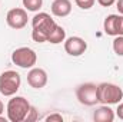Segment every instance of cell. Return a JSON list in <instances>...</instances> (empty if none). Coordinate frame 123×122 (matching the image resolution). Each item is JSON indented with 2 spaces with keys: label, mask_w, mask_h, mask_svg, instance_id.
<instances>
[{
  "label": "cell",
  "mask_w": 123,
  "mask_h": 122,
  "mask_svg": "<svg viewBox=\"0 0 123 122\" xmlns=\"http://www.w3.org/2000/svg\"><path fill=\"white\" fill-rule=\"evenodd\" d=\"M116 115L119 116V119L123 121V102L122 103H117V109H116Z\"/></svg>",
  "instance_id": "obj_20"
},
{
  "label": "cell",
  "mask_w": 123,
  "mask_h": 122,
  "mask_svg": "<svg viewBox=\"0 0 123 122\" xmlns=\"http://www.w3.org/2000/svg\"><path fill=\"white\" fill-rule=\"evenodd\" d=\"M56 22L52 19V16L49 13L40 12L37 14H34V17L31 19V37L34 42L37 43H44L49 39V34L52 33V30L56 27Z\"/></svg>",
  "instance_id": "obj_1"
},
{
  "label": "cell",
  "mask_w": 123,
  "mask_h": 122,
  "mask_svg": "<svg viewBox=\"0 0 123 122\" xmlns=\"http://www.w3.org/2000/svg\"><path fill=\"white\" fill-rule=\"evenodd\" d=\"M37 119V112H36V109L31 106L30 108V111H29V114H27V116H26V119L25 121H27V122H31V121H36Z\"/></svg>",
  "instance_id": "obj_18"
},
{
  "label": "cell",
  "mask_w": 123,
  "mask_h": 122,
  "mask_svg": "<svg viewBox=\"0 0 123 122\" xmlns=\"http://www.w3.org/2000/svg\"><path fill=\"white\" fill-rule=\"evenodd\" d=\"M27 12L25 9H20V7H14V9H10L6 14V22L7 25L12 27V29H16V30H20L23 29L26 25H27Z\"/></svg>",
  "instance_id": "obj_7"
},
{
  "label": "cell",
  "mask_w": 123,
  "mask_h": 122,
  "mask_svg": "<svg viewBox=\"0 0 123 122\" xmlns=\"http://www.w3.org/2000/svg\"><path fill=\"white\" fill-rule=\"evenodd\" d=\"M93 119L96 122H112L115 119V112L109 108V105H102L94 111Z\"/></svg>",
  "instance_id": "obj_12"
},
{
  "label": "cell",
  "mask_w": 123,
  "mask_h": 122,
  "mask_svg": "<svg viewBox=\"0 0 123 122\" xmlns=\"http://www.w3.org/2000/svg\"><path fill=\"white\" fill-rule=\"evenodd\" d=\"M22 1H23V6L26 7V10H29V12H37L43 6V0H22Z\"/></svg>",
  "instance_id": "obj_14"
},
{
  "label": "cell",
  "mask_w": 123,
  "mask_h": 122,
  "mask_svg": "<svg viewBox=\"0 0 123 122\" xmlns=\"http://www.w3.org/2000/svg\"><path fill=\"white\" fill-rule=\"evenodd\" d=\"M12 62L19 66V68H23V69H31L36 62H37V55L36 52L27 47V46H23V47H17L13 53H12Z\"/></svg>",
  "instance_id": "obj_5"
},
{
  "label": "cell",
  "mask_w": 123,
  "mask_h": 122,
  "mask_svg": "<svg viewBox=\"0 0 123 122\" xmlns=\"http://www.w3.org/2000/svg\"><path fill=\"white\" fill-rule=\"evenodd\" d=\"M103 29L109 36H123V14H109L103 22Z\"/></svg>",
  "instance_id": "obj_9"
},
{
  "label": "cell",
  "mask_w": 123,
  "mask_h": 122,
  "mask_svg": "<svg viewBox=\"0 0 123 122\" xmlns=\"http://www.w3.org/2000/svg\"><path fill=\"white\" fill-rule=\"evenodd\" d=\"M97 3H99L100 6H103V7H109V6L115 4L116 0H97Z\"/></svg>",
  "instance_id": "obj_19"
},
{
  "label": "cell",
  "mask_w": 123,
  "mask_h": 122,
  "mask_svg": "<svg viewBox=\"0 0 123 122\" xmlns=\"http://www.w3.org/2000/svg\"><path fill=\"white\" fill-rule=\"evenodd\" d=\"M27 83L34 89H42L47 83V73L42 68H31L27 73Z\"/></svg>",
  "instance_id": "obj_10"
},
{
  "label": "cell",
  "mask_w": 123,
  "mask_h": 122,
  "mask_svg": "<svg viewBox=\"0 0 123 122\" xmlns=\"http://www.w3.org/2000/svg\"><path fill=\"white\" fill-rule=\"evenodd\" d=\"M64 50L70 56H82L87 50V43L79 36H70L64 39Z\"/></svg>",
  "instance_id": "obj_8"
},
{
  "label": "cell",
  "mask_w": 123,
  "mask_h": 122,
  "mask_svg": "<svg viewBox=\"0 0 123 122\" xmlns=\"http://www.w3.org/2000/svg\"><path fill=\"white\" fill-rule=\"evenodd\" d=\"M97 99L102 105H115L123 99V91L115 83L103 82L97 85Z\"/></svg>",
  "instance_id": "obj_3"
},
{
  "label": "cell",
  "mask_w": 123,
  "mask_h": 122,
  "mask_svg": "<svg viewBox=\"0 0 123 122\" xmlns=\"http://www.w3.org/2000/svg\"><path fill=\"white\" fill-rule=\"evenodd\" d=\"M64 39H66V30H64L62 26L56 25V27L52 30L50 34H49L47 42L52 43V45H59V43H62V42H64Z\"/></svg>",
  "instance_id": "obj_13"
},
{
  "label": "cell",
  "mask_w": 123,
  "mask_h": 122,
  "mask_svg": "<svg viewBox=\"0 0 123 122\" xmlns=\"http://www.w3.org/2000/svg\"><path fill=\"white\" fill-rule=\"evenodd\" d=\"M31 105L23 96H14L7 103V119L10 122H22L26 119Z\"/></svg>",
  "instance_id": "obj_2"
},
{
  "label": "cell",
  "mask_w": 123,
  "mask_h": 122,
  "mask_svg": "<svg viewBox=\"0 0 123 122\" xmlns=\"http://www.w3.org/2000/svg\"><path fill=\"white\" fill-rule=\"evenodd\" d=\"M74 1H76V4H77L80 9H83V10L92 9L93 6H94V3H96V0H74Z\"/></svg>",
  "instance_id": "obj_16"
},
{
  "label": "cell",
  "mask_w": 123,
  "mask_h": 122,
  "mask_svg": "<svg viewBox=\"0 0 123 122\" xmlns=\"http://www.w3.org/2000/svg\"><path fill=\"white\" fill-rule=\"evenodd\" d=\"M50 10L56 17H66L72 13V1L70 0H55L52 3Z\"/></svg>",
  "instance_id": "obj_11"
},
{
  "label": "cell",
  "mask_w": 123,
  "mask_h": 122,
  "mask_svg": "<svg viewBox=\"0 0 123 122\" xmlns=\"http://www.w3.org/2000/svg\"><path fill=\"white\" fill-rule=\"evenodd\" d=\"M22 78L16 70H6L0 75V93L4 96H13L20 89Z\"/></svg>",
  "instance_id": "obj_4"
},
{
  "label": "cell",
  "mask_w": 123,
  "mask_h": 122,
  "mask_svg": "<svg viewBox=\"0 0 123 122\" xmlns=\"http://www.w3.org/2000/svg\"><path fill=\"white\" fill-rule=\"evenodd\" d=\"M76 98L82 105L86 106H94L99 103L97 99V85L94 83H82L76 89Z\"/></svg>",
  "instance_id": "obj_6"
},
{
  "label": "cell",
  "mask_w": 123,
  "mask_h": 122,
  "mask_svg": "<svg viewBox=\"0 0 123 122\" xmlns=\"http://www.w3.org/2000/svg\"><path fill=\"white\" fill-rule=\"evenodd\" d=\"M116 7H117L119 13L123 14V0H117V1H116Z\"/></svg>",
  "instance_id": "obj_21"
},
{
  "label": "cell",
  "mask_w": 123,
  "mask_h": 122,
  "mask_svg": "<svg viewBox=\"0 0 123 122\" xmlns=\"http://www.w3.org/2000/svg\"><path fill=\"white\" fill-rule=\"evenodd\" d=\"M46 121L47 122H62L63 121V116L60 114H52V115L46 116Z\"/></svg>",
  "instance_id": "obj_17"
},
{
  "label": "cell",
  "mask_w": 123,
  "mask_h": 122,
  "mask_svg": "<svg viewBox=\"0 0 123 122\" xmlns=\"http://www.w3.org/2000/svg\"><path fill=\"white\" fill-rule=\"evenodd\" d=\"M3 111H4V105H3V102L0 101V115L3 114Z\"/></svg>",
  "instance_id": "obj_22"
},
{
  "label": "cell",
  "mask_w": 123,
  "mask_h": 122,
  "mask_svg": "<svg viewBox=\"0 0 123 122\" xmlns=\"http://www.w3.org/2000/svg\"><path fill=\"white\" fill-rule=\"evenodd\" d=\"M113 50L117 56H123V36H115Z\"/></svg>",
  "instance_id": "obj_15"
}]
</instances>
